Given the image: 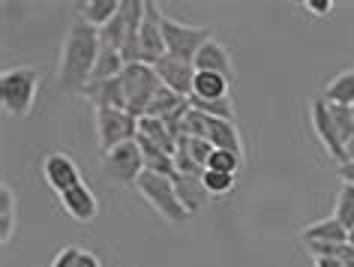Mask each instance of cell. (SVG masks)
<instances>
[{
    "instance_id": "obj_10",
    "label": "cell",
    "mask_w": 354,
    "mask_h": 267,
    "mask_svg": "<svg viewBox=\"0 0 354 267\" xmlns=\"http://www.w3.org/2000/svg\"><path fill=\"white\" fill-rule=\"evenodd\" d=\"M153 69H156L159 82H162L168 91H174L177 96H187V100L192 96V84H196V66H192V64L165 55Z\"/></svg>"
},
{
    "instance_id": "obj_12",
    "label": "cell",
    "mask_w": 354,
    "mask_h": 267,
    "mask_svg": "<svg viewBox=\"0 0 354 267\" xmlns=\"http://www.w3.org/2000/svg\"><path fill=\"white\" fill-rule=\"evenodd\" d=\"M192 66H196V73H216V75H225L228 82H234L232 55H228V48L216 39H207L205 46H201L196 60H192Z\"/></svg>"
},
{
    "instance_id": "obj_20",
    "label": "cell",
    "mask_w": 354,
    "mask_h": 267,
    "mask_svg": "<svg viewBox=\"0 0 354 267\" xmlns=\"http://www.w3.org/2000/svg\"><path fill=\"white\" fill-rule=\"evenodd\" d=\"M192 96L196 100H225V96H232V82L216 73H196Z\"/></svg>"
},
{
    "instance_id": "obj_5",
    "label": "cell",
    "mask_w": 354,
    "mask_h": 267,
    "mask_svg": "<svg viewBox=\"0 0 354 267\" xmlns=\"http://www.w3.org/2000/svg\"><path fill=\"white\" fill-rule=\"evenodd\" d=\"M162 37H165L168 55L192 64L196 55L201 51V46H205L207 39H214V33H210V28H192V24H180V21L162 15Z\"/></svg>"
},
{
    "instance_id": "obj_2",
    "label": "cell",
    "mask_w": 354,
    "mask_h": 267,
    "mask_svg": "<svg viewBox=\"0 0 354 267\" xmlns=\"http://www.w3.org/2000/svg\"><path fill=\"white\" fill-rule=\"evenodd\" d=\"M136 190L141 192V199H145L165 222H171V225H180V222L189 219V210L180 204V195H177V186H174L171 177L145 172L138 177Z\"/></svg>"
},
{
    "instance_id": "obj_31",
    "label": "cell",
    "mask_w": 354,
    "mask_h": 267,
    "mask_svg": "<svg viewBox=\"0 0 354 267\" xmlns=\"http://www.w3.org/2000/svg\"><path fill=\"white\" fill-rule=\"evenodd\" d=\"M201 183H205V190L210 195H225V192H232L237 186V177L234 174H223V172H207V168H205Z\"/></svg>"
},
{
    "instance_id": "obj_15",
    "label": "cell",
    "mask_w": 354,
    "mask_h": 267,
    "mask_svg": "<svg viewBox=\"0 0 354 267\" xmlns=\"http://www.w3.org/2000/svg\"><path fill=\"white\" fill-rule=\"evenodd\" d=\"M205 138H207L216 150H234V154H243L241 129L234 127V120L207 118V114H205Z\"/></svg>"
},
{
    "instance_id": "obj_25",
    "label": "cell",
    "mask_w": 354,
    "mask_h": 267,
    "mask_svg": "<svg viewBox=\"0 0 354 267\" xmlns=\"http://www.w3.org/2000/svg\"><path fill=\"white\" fill-rule=\"evenodd\" d=\"M15 231V192L0 186V243H10Z\"/></svg>"
},
{
    "instance_id": "obj_23",
    "label": "cell",
    "mask_w": 354,
    "mask_h": 267,
    "mask_svg": "<svg viewBox=\"0 0 354 267\" xmlns=\"http://www.w3.org/2000/svg\"><path fill=\"white\" fill-rule=\"evenodd\" d=\"M322 100L330 105H354V69H345V73L336 75L333 82L324 87Z\"/></svg>"
},
{
    "instance_id": "obj_14",
    "label": "cell",
    "mask_w": 354,
    "mask_h": 267,
    "mask_svg": "<svg viewBox=\"0 0 354 267\" xmlns=\"http://www.w3.org/2000/svg\"><path fill=\"white\" fill-rule=\"evenodd\" d=\"M82 96L93 109H120L127 111V93H123L120 78H109V82H91L82 91Z\"/></svg>"
},
{
    "instance_id": "obj_30",
    "label": "cell",
    "mask_w": 354,
    "mask_h": 267,
    "mask_svg": "<svg viewBox=\"0 0 354 267\" xmlns=\"http://www.w3.org/2000/svg\"><path fill=\"white\" fill-rule=\"evenodd\" d=\"M327 105H330V102H327ZM330 114H333L336 129H339L342 145H348V141L354 138V111H351V105H330Z\"/></svg>"
},
{
    "instance_id": "obj_21",
    "label": "cell",
    "mask_w": 354,
    "mask_h": 267,
    "mask_svg": "<svg viewBox=\"0 0 354 267\" xmlns=\"http://www.w3.org/2000/svg\"><path fill=\"white\" fill-rule=\"evenodd\" d=\"M78 12H82V19L91 24V28L102 30L105 24L120 12V0H87V3L78 6Z\"/></svg>"
},
{
    "instance_id": "obj_7",
    "label": "cell",
    "mask_w": 354,
    "mask_h": 267,
    "mask_svg": "<svg viewBox=\"0 0 354 267\" xmlns=\"http://www.w3.org/2000/svg\"><path fill=\"white\" fill-rule=\"evenodd\" d=\"M96 136H100L102 154L138 138V118L120 109H96Z\"/></svg>"
},
{
    "instance_id": "obj_4",
    "label": "cell",
    "mask_w": 354,
    "mask_h": 267,
    "mask_svg": "<svg viewBox=\"0 0 354 267\" xmlns=\"http://www.w3.org/2000/svg\"><path fill=\"white\" fill-rule=\"evenodd\" d=\"M120 82H123V93H127V111L132 118H145L150 109V100H153L156 91L162 87L156 69L147 64H127Z\"/></svg>"
},
{
    "instance_id": "obj_34",
    "label": "cell",
    "mask_w": 354,
    "mask_h": 267,
    "mask_svg": "<svg viewBox=\"0 0 354 267\" xmlns=\"http://www.w3.org/2000/svg\"><path fill=\"white\" fill-rule=\"evenodd\" d=\"M315 267H342L339 258H315Z\"/></svg>"
},
{
    "instance_id": "obj_19",
    "label": "cell",
    "mask_w": 354,
    "mask_h": 267,
    "mask_svg": "<svg viewBox=\"0 0 354 267\" xmlns=\"http://www.w3.org/2000/svg\"><path fill=\"white\" fill-rule=\"evenodd\" d=\"M300 237H304V243H306V240H327V243H345V240H348V228H345L336 217H324V219L313 222V225H306L304 231H300Z\"/></svg>"
},
{
    "instance_id": "obj_17",
    "label": "cell",
    "mask_w": 354,
    "mask_h": 267,
    "mask_svg": "<svg viewBox=\"0 0 354 267\" xmlns=\"http://www.w3.org/2000/svg\"><path fill=\"white\" fill-rule=\"evenodd\" d=\"M138 136H141V138H147L150 145L162 147L165 154H171V156H174L177 138L171 136V132H168V127H165V120H162V118H150V114L138 118Z\"/></svg>"
},
{
    "instance_id": "obj_32",
    "label": "cell",
    "mask_w": 354,
    "mask_h": 267,
    "mask_svg": "<svg viewBox=\"0 0 354 267\" xmlns=\"http://www.w3.org/2000/svg\"><path fill=\"white\" fill-rule=\"evenodd\" d=\"M306 10L313 12V15H318V19H324V15H330L333 12V0H306Z\"/></svg>"
},
{
    "instance_id": "obj_13",
    "label": "cell",
    "mask_w": 354,
    "mask_h": 267,
    "mask_svg": "<svg viewBox=\"0 0 354 267\" xmlns=\"http://www.w3.org/2000/svg\"><path fill=\"white\" fill-rule=\"evenodd\" d=\"M60 204H64V210L73 217L75 222H93L96 213H100V201H96L93 190L87 186L84 181L75 183L73 190H66L60 195Z\"/></svg>"
},
{
    "instance_id": "obj_26",
    "label": "cell",
    "mask_w": 354,
    "mask_h": 267,
    "mask_svg": "<svg viewBox=\"0 0 354 267\" xmlns=\"http://www.w3.org/2000/svg\"><path fill=\"white\" fill-rule=\"evenodd\" d=\"M51 267H102L100 258H96L91 249H82V246H64L60 252L55 255Z\"/></svg>"
},
{
    "instance_id": "obj_36",
    "label": "cell",
    "mask_w": 354,
    "mask_h": 267,
    "mask_svg": "<svg viewBox=\"0 0 354 267\" xmlns=\"http://www.w3.org/2000/svg\"><path fill=\"white\" fill-rule=\"evenodd\" d=\"M348 243H351V246H354V228H351V231H348Z\"/></svg>"
},
{
    "instance_id": "obj_1",
    "label": "cell",
    "mask_w": 354,
    "mask_h": 267,
    "mask_svg": "<svg viewBox=\"0 0 354 267\" xmlns=\"http://www.w3.org/2000/svg\"><path fill=\"white\" fill-rule=\"evenodd\" d=\"M102 39L100 30L91 28L82 15L69 24V33L60 48V66H57V82L66 93H82L91 84L96 57H100Z\"/></svg>"
},
{
    "instance_id": "obj_33",
    "label": "cell",
    "mask_w": 354,
    "mask_h": 267,
    "mask_svg": "<svg viewBox=\"0 0 354 267\" xmlns=\"http://www.w3.org/2000/svg\"><path fill=\"white\" fill-rule=\"evenodd\" d=\"M339 181L354 186V163H342V165H339Z\"/></svg>"
},
{
    "instance_id": "obj_29",
    "label": "cell",
    "mask_w": 354,
    "mask_h": 267,
    "mask_svg": "<svg viewBox=\"0 0 354 267\" xmlns=\"http://www.w3.org/2000/svg\"><path fill=\"white\" fill-rule=\"evenodd\" d=\"M333 217L339 219L348 231L354 228V186H351V183H342V186H339V192H336Z\"/></svg>"
},
{
    "instance_id": "obj_16",
    "label": "cell",
    "mask_w": 354,
    "mask_h": 267,
    "mask_svg": "<svg viewBox=\"0 0 354 267\" xmlns=\"http://www.w3.org/2000/svg\"><path fill=\"white\" fill-rule=\"evenodd\" d=\"M138 141V147H141V154H145V168L147 172H153V174H162V177H171V181H177V163H174V156L171 154H165L162 147H156V145H150L147 138H136Z\"/></svg>"
},
{
    "instance_id": "obj_3",
    "label": "cell",
    "mask_w": 354,
    "mask_h": 267,
    "mask_svg": "<svg viewBox=\"0 0 354 267\" xmlns=\"http://www.w3.org/2000/svg\"><path fill=\"white\" fill-rule=\"evenodd\" d=\"M39 93V73L30 66H15L0 75V102L15 118H28Z\"/></svg>"
},
{
    "instance_id": "obj_37",
    "label": "cell",
    "mask_w": 354,
    "mask_h": 267,
    "mask_svg": "<svg viewBox=\"0 0 354 267\" xmlns=\"http://www.w3.org/2000/svg\"><path fill=\"white\" fill-rule=\"evenodd\" d=\"M351 111H354V105H351Z\"/></svg>"
},
{
    "instance_id": "obj_35",
    "label": "cell",
    "mask_w": 354,
    "mask_h": 267,
    "mask_svg": "<svg viewBox=\"0 0 354 267\" xmlns=\"http://www.w3.org/2000/svg\"><path fill=\"white\" fill-rule=\"evenodd\" d=\"M345 163H354V138L345 145Z\"/></svg>"
},
{
    "instance_id": "obj_28",
    "label": "cell",
    "mask_w": 354,
    "mask_h": 267,
    "mask_svg": "<svg viewBox=\"0 0 354 267\" xmlns=\"http://www.w3.org/2000/svg\"><path fill=\"white\" fill-rule=\"evenodd\" d=\"M243 168V154H234V150H214L207 159V172H223V174H234Z\"/></svg>"
},
{
    "instance_id": "obj_11",
    "label": "cell",
    "mask_w": 354,
    "mask_h": 267,
    "mask_svg": "<svg viewBox=\"0 0 354 267\" xmlns=\"http://www.w3.org/2000/svg\"><path fill=\"white\" fill-rule=\"evenodd\" d=\"M42 177H46V183L57 195H64L75 183H82V172L73 163V156H66V154H48L42 159Z\"/></svg>"
},
{
    "instance_id": "obj_18",
    "label": "cell",
    "mask_w": 354,
    "mask_h": 267,
    "mask_svg": "<svg viewBox=\"0 0 354 267\" xmlns=\"http://www.w3.org/2000/svg\"><path fill=\"white\" fill-rule=\"evenodd\" d=\"M174 186H177V195H180V204L189 210V217H192V213H198L207 204V199H210V192L205 190L201 177H183V174H177Z\"/></svg>"
},
{
    "instance_id": "obj_6",
    "label": "cell",
    "mask_w": 354,
    "mask_h": 267,
    "mask_svg": "<svg viewBox=\"0 0 354 267\" xmlns=\"http://www.w3.org/2000/svg\"><path fill=\"white\" fill-rule=\"evenodd\" d=\"M102 172L111 177L118 186H136L138 177L147 172L145 154H141L138 141H127V145L102 154Z\"/></svg>"
},
{
    "instance_id": "obj_8",
    "label": "cell",
    "mask_w": 354,
    "mask_h": 267,
    "mask_svg": "<svg viewBox=\"0 0 354 267\" xmlns=\"http://www.w3.org/2000/svg\"><path fill=\"white\" fill-rule=\"evenodd\" d=\"M168 55L165 37H162V10L156 3L145 6V24H141V64L156 66Z\"/></svg>"
},
{
    "instance_id": "obj_24",
    "label": "cell",
    "mask_w": 354,
    "mask_h": 267,
    "mask_svg": "<svg viewBox=\"0 0 354 267\" xmlns=\"http://www.w3.org/2000/svg\"><path fill=\"white\" fill-rule=\"evenodd\" d=\"M183 105H189L187 96H177L174 91H168V87L162 84V87L156 91L153 100H150L147 114H150V118H168V114H174L177 109H183Z\"/></svg>"
},
{
    "instance_id": "obj_22",
    "label": "cell",
    "mask_w": 354,
    "mask_h": 267,
    "mask_svg": "<svg viewBox=\"0 0 354 267\" xmlns=\"http://www.w3.org/2000/svg\"><path fill=\"white\" fill-rule=\"evenodd\" d=\"M123 69H127V60H123L120 51L102 46L100 48V57H96V66H93L91 82H109V78H120Z\"/></svg>"
},
{
    "instance_id": "obj_9",
    "label": "cell",
    "mask_w": 354,
    "mask_h": 267,
    "mask_svg": "<svg viewBox=\"0 0 354 267\" xmlns=\"http://www.w3.org/2000/svg\"><path fill=\"white\" fill-rule=\"evenodd\" d=\"M313 129H315V136L318 141L324 145V150L330 154V159H336V163H345V145H342V138H339V129H336V123H333V114H330V105H327L322 96L318 100H313Z\"/></svg>"
},
{
    "instance_id": "obj_27",
    "label": "cell",
    "mask_w": 354,
    "mask_h": 267,
    "mask_svg": "<svg viewBox=\"0 0 354 267\" xmlns=\"http://www.w3.org/2000/svg\"><path fill=\"white\" fill-rule=\"evenodd\" d=\"M189 105L196 111L207 114V118L234 120V102H232V96H225V100H196V96H189Z\"/></svg>"
}]
</instances>
